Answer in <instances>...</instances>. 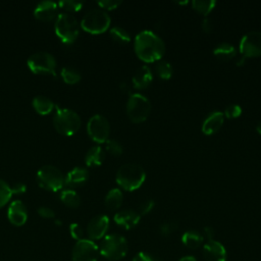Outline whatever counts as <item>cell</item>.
I'll list each match as a JSON object with an SVG mask.
<instances>
[{"label": "cell", "instance_id": "1", "mask_svg": "<svg viewBox=\"0 0 261 261\" xmlns=\"http://www.w3.org/2000/svg\"><path fill=\"white\" fill-rule=\"evenodd\" d=\"M134 48L137 56L146 63L161 60L165 53V44L163 40L152 31H142L136 38Z\"/></svg>", "mask_w": 261, "mask_h": 261}, {"label": "cell", "instance_id": "2", "mask_svg": "<svg viewBox=\"0 0 261 261\" xmlns=\"http://www.w3.org/2000/svg\"><path fill=\"white\" fill-rule=\"evenodd\" d=\"M146 179L145 169L135 163H126L121 165L115 176L117 185L127 192L138 190Z\"/></svg>", "mask_w": 261, "mask_h": 261}, {"label": "cell", "instance_id": "3", "mask_svg": "<svg viewBox=\"0 0 261 261\" xmlns=\"http://www.w3.org/2000/svg\"><path fill=\"white\" fill-rule=\"evenodd\" d=\"M128 250L126 239L118 233L106 234L99 247L100 254L109 261H118L125 257Z\"/></svg>", "mask_w": 261, "mask_h": 261}, {"label": "cell", "instance_id": "4", "mask_svg": "<svg viewBox=\"0 0 261 261\" xmlns=\"http://www.w3.org/2000/svg\"><path fill=\"white\" fill-rule=\"evenodd\" d=\"M54 128L62 136H72L81 127V117L79 114L68 108L56 107L53 117Z\"/></svg>", "mask_w": 261, "mask_h": 261}, {"label": "cell", "instance_id": "5", "mask_svg": "<svg viewBox=\"0 0 261 261\" xmlns=\"http://www.w3.org/2000/svg\"><path fill=\"white\" fill-rule=\"evenodd\" d=\"M55 34L64 44L73 43L79 37L80 25L74 16L67 12H61L55 20Z\"/></svg>", "mask_w": 261, "mask_h": 261}, {"label": "cell", "instance_id": "6", "mask_svg": "<svg viewBox=\"0 0 261 261\" xmlns=\"http://www.w3.org/2000/svg\"><path fill=\"white\" fill-rule=\"evenodd\" d=\"M111 23V18L109 14L101 9L95 8L89 10L83 17L81 21V27L87 33L98 35L106 32Z\"/></svg>", "mask_w": 261, "mask_h": 261}, {"label": "cell", "instance_id": "7", "mask_svg": "<svg viewBox=\"0 0 261 261\" xmlns=\"http://www.w3.org/2000/svg\"><path fill=\"white\" fill-rule=\"evenodd\" d=\"M64 179L63 173L57 167L49 164L42 166L36 175L38 186L50 192L61 190L64 186Z\"/></svg>", "mask_w": 261, "mask_h": 261}, {"label": "cell", "instance_id": "8", "mask_svg": "<svg viewBox=\"0 0 261 261\" xmlns=\"http://www.w3.org/2000/svg\"><path fill=\"white\" fill-rule=\"evenodd\" d=\"M151 102L147 97L140 93L129 95L126 103V114L130 121L135 123L144 122L150 115Z\"/></svg>", "mask_w": 261, "mask_h": 261}, {"label": "cell", "instance_id": "9", "mask_svg": "<svg viewBox=\"0 0 261 261\" xmlns=\"http://www.w3.org/2000/svg\"><path fill=\"white\" fill-rule=\"evenodd\" d=\"M30 70L36 74H49L56 76V60L48 52L32 54L27 61Z\"/></svg>", "mask_w": 261, "mask_h": 261}, {"label": "cell", "instance_id": "10", "mask_svg": "<svg viewBox=\"0 0 261 261\" xmlns=\"http://www.w3.org/2000/svg\"><path fill=\"white\" fill-rule=\"evenodd\" d=\"M87 132L94 142L98 144L106 143L110 134V125L107 118L101 114L93 115L87 123Z\"/></svg>", "mask_w": 261, "mask_h": 261}, {"label": "cell", "instance_id": "11", "mask_svg": "<svg viewBox=\"0 0 261 261\" xmlns=\"http://www.w3.org/2000/svg\"><path fill=\"white\" fill-rule=\"evenodd\" d=\"M100 255L99 247L90 239H82L76 241L72 248V261H98Z\"/></svg>", "mask_w": 261, "mask_h": 261}, {"label": "cell", "instance_id": "12", "mask_svg": "<svg viewBox=\"0 0 261 261\" xmlns=\"http://www.w3.org/2000/svg\"><path fill=\"white\" fill-rule=\"evenodd\" d=\"M239 49L245 58L261 56V33L252 31L245 34L240 41Z\"/></svg>", "mask_w": 261, "mask_h": 261}, {"label": "cell", "instance_id": "13", "mask_svg": "<svg viewBox=\"0 0 261 261\" xmlns=\"http://www.w3.org/2000/svg\"><path fill=\"white\" fill-rule=\"evenodd\" d=\"M109 228V218L104 214L94 216L87 225V234L90 240H101L106 236Z\"/></svg>", "mask_w": 261, "mask_h": 261}, {"label": "cell", "instance_id": "14", "mask_svg": "<svg viewBox=\"0 0 261 261\" xmlns=\"http://www.w3.org/2000/svg\"><path fill=\"white\" fill-rule=\"evenodd\" d=\"M203 257L206 261H226L227 252L225 247L216 240H209L203 245Z\"/></svg>", "mask_w": 261, "mask_h": 261}, {"label": "cell", "instance_id": "15", "mask_svg": "<svg viewBox=\"0 0 261 261\" xmlns=\"http://www.w3.org/2000/svg\"><path fill=\"white\" fill-rule=\"evenodd\" d=\"M8 220L15 226L23 225L28 220V210L20 200L11 202L7 210Z\"/></svg>", "mask_w": 261, "mask_h": 261}, {"label": "cell", "instance_id": "16", "mask_svg": "<svg viewBox=\"0 0 261 261\" xmlns=\"http://www.w3.org/2000/svg\"><path fill=\"white\" fill-rule=\"evenodd\" d=\"M140 219H141V215L138 213V211H135L133 209L121 210L115 213V215L113 216L114 222L118 226L124 229L134 228L135 226L138 225V223L140 222Z\"/></svg>", "mask_w": 261, "mask_h": 261}, {"label": "cell", "instance_id": "17", "mask_svg": "<svg viewBox=\"0 0 261 261\" xmlns=\"http://www.w3.org/2000/svg\"><path fill=\"white\" fill-rule=\"evenodd\" d=\"M57 6L58 4L53 1L40 2L34 10V15L40 21H51L56 16Z\"/></svg>", "mask_w": 261, "mask_h": 261}, {"label": "cell", "instance_id": "18", "mask_svg": "<svg viewBox=\"0 0 261 261\" xmlns=\"http://www.w3.org/2000/svg\"><path fill=\"white\" fill-rule=\"evenodd\" d=\"M224 122V114L221 111H213L210 113L202 124V132L204 135L210 136L220 129Z\"/></svg>", "mask_w": 261, "mask_h": 261}, {"label": "cell", "instance_id": "19", "mask_svg": "<svg viewBox=\"0 0 261 261\" xmlns=\"http://www.w3.org/2000/svg\"><path fill=\"white\" fill-rule=\"evenodd\" d=\"M89 178V172L85 167L76 166L72 168L65 176L64 185L68 188H79Z\"/></svg>", "mask_w": 261, "mask_h": 261}, {"label": "cell", "instance_id": "20", "mask_svg": "<svg viewBox=\"0 0 261 261\" xmlns=\"http://www.w3.org/2000/svg\"><path fill=\"white\" fill-rule=\"evenodd\" d=\"M153 80V74L152 70L148 65H142L140 66L134 73L132 77L133 86L138 89L142 90L150 86Z\"/></svg>", "mask_w": 261, "mask_h": 261}, {"label": "cell", "instance_id": "21", "mask_svg": "<svg viewBox=\"0 0 261 261\" xmlns=\"http://www.w3.org/2000/svg\"><path fill=\"white\" fill-rule=\"evenodd\" d=\"M105 159V152L100 146H93L88 150L85 156V163L87 166H100Z\"/></svg>", "mask_w": 261, "mask_h": 261}, {"label": "cell", "instance_id": "22", "mask_svg": "<svg viewBox=\"0 0 261 261\" xmlns=\"http://www.w3.org/2000/svg\"><path fill=\"white\" fill-rule=\"evenodd\" d=\"M181 243L188 249L195 250L203 245L204 237L201 232H199L197 230H194V229L187 230L181 236Z\"/></svg>", "mask_w": 261, "mask_h": 261}, {"label": "cell", "instance_id": "23", "mask_svg": "<svg viewBox=\"0 0 261 261\" xmlns=\"http://www.w3.org/2000/svg\"><path fill=\"white\" fill-rule=\"evenodd\" d=\"M213 54L219 60L228 61L237 56V49L233 45L227 42H223L214 48Z\"/></svg>", "mask_w": 261, "mask_h": 261}, {"label": "cell", "instance_id": "24", "mask_svg": "<svg viewBox=\"0 0 261 261\" xmlns=\"http://www.w3.org/2000/svg\"><path fill=\"white\" fill-rule=\"evenodd\" d=\"M33 107L36 110L37 113L41 115H47L52 112V110L55 108V104L53 101L47 97L44 96H37L33 99Z\"/></svg>", "mask_w": 261, "mask_h": 261}, {"label": "cell", "instance_id": "25", "mask_svg": "<svg viewBox=\"0 0 261 261\" xmlns=\"http://www.w3.org/2000/svg\"><path fill=\"white\" fill-rule=\"evenodd\" d=\"M122 201H123L122 192L119 189L115 188V189L110 190L106 194L104 203H105V206H106L107 209H109V210H116V209H118L121 206Z\"/></svg>", "mask_w": 261, "mask_h": 261}, {"label": "cell", "instance_id": "26", "mask_svg": "<svg viewBox=\"0 0 261 261\" xmlns=\"http://www.w3.org/2000/svg\"><path fill=\"white\" fill-rule=\"evenodd\" d=\"M60 200L64 205L70 208H77L81 204V198L79 194L72 189L62 191L60 194Z\"/></svg>", "mask_w": 261, "mask_h": 261}, {"label": "cell", "instance_id": "27", "mask_svg": "<svg viewBox=\"0 0 261 261\" xmlns=\"http://www.w3.org/2000/svg\"><path fill=\"white\" fill-rule=\"evenodd\" d=\"M216 1L214 0H194L192 1V7L195 11L202 15H208L215 7Z\"/></svg>", "mask_w": 261, "mask_h": 261}, {"label": "cell", "instance_id": "28", "mask_svg": "<svg viewBox=\"0 0 261 261\" xmlns=\"http://www.w3.org/2000/svg\"><path fill=\"white\" fill-rule=\"evenodd\" d=\"M155 71L157 75L162 80H169L172 76V65L166 60H159L155 65Z\"/></svg>", "mask_w": 261, "mask_h": 261}, {"label": "cell", "instance_id": "29", "mask_svg": "<svg viewBox=\"0 0 261 261\" xmlns=\"http://www.w3.org/2000/svg\"><path fill=\"white\" fill-rule=\"evenodd\" d=\"M60 75H61L63 82L68 85L77 84L82 79L81 73L72 67H63L60 71Z\"/></svg>", "mask_w": 261, "mask_h": 261}, {"label": "cell", "instance_id": "30", "mask_svg": "<svg viewBox=\"0 0 261 261\" xmlns=\"http://www.w3.org/2000/svg\"><path fill=\"white\" fill-rule=\"evenodd\" d=\"M110 37L119 44H127L130 41L129 33L121 27H113L110 29Z\"/></svg>", "mask_w": 261, "mask_h": 261}, {"label": "cell", "instance_id": "31", "mask_svg": "<svg viewBox=\"0 0 261 261\" xmlns=\"http://www.w3.org/2000/svg\"><path fill=\"white\" fill-rule=\"evenodd\" d=\"M11 196V188L5 180L0 178V208L4 207L8 203Z\"/></svg>", "mask_w": 261, "mask_h": 261}, {"label": "cell", "instance_id": "32", "mask_svg": "<svg viewBox=\"0 0 261 261\" xmlns=\"http://www.w3.org/2000/svg\"><path fill=\"white\" fill-rule=\"evenodd\" d=\"M58 6L68 12L80 11L83 7V2L73 1V0H61L58 2Z\"/></svg>", "mask_w": 261, "mask_h": 261}, {"label": "cell", "instance_id": "33", "mask_svg": "<svg viewBox=\"0 0 261 261\" xmlns=\"http://www.w3.org/2000/svg\"><path fill=\"white\" fill-rule=\"evenodd\" d=\"M106 150L113 156H120L123 152V147L117 140L108 139L106 141Z\"/></svg>", "mask_w": 261, "mask_h": 261}, {"label": "cell", "instance_id": "34", "mask_svg": "<svg viewBox=\"0 0 261 261\" xmlns=\"http://www.w3.org/2000/svg\"><path fill=\"white\" fill-rule=\"evenodd\" d=\"M177 228H178L177 222H175V221H167V222H164V223H162L160 225L159 232L163 237H169L173 232H175L177 230Z\"/></svg>", "mask_w": 261, "mask_h": 261}, {"label": "cell", "instance_id": "35", "mask_svg": "<svg viewBox=\"0 0 261 261\" xmlns=\"http://www.w3.org/2000/svg\"><path fill=\"white\" fill-rule=\"evenodd\" d=\"M242 112H243V110H242L240 105L231 104V105H228L225 108L223 114H224L225 117H227L229 119H233V118H238L239 116H241Z\"/></svg>", "mask_w": 261, "mask_h": 261}, {"label": "cell", "instance_id": "36", "mask_svg": "<svg viewBox=\"0 0 261 261\" xmlns=\"http://www.w3.org/2000/svg\"><path fill=\"white\" fill-rule=\"evenodd\" d=\"M155 206V203L152 199H147L145 201H143L140 205H139V209H138V213L142 216V215H147L149 214L153 208Z\"/></svg>", "mask_w": 261, "mask_h": 261}, {"label": "cell", "instance_id": "37", "mask_svg": "<svg viewBox=\"0 0 261 261\" xmlns=\"http://www.w3.org/2000/svg\"><path fill=\"white\" fill-rule=\"evenodd\" d=\"M122 2L120 0H101L98 1L97 4L103 10H114L116 9Z\"/></svg>", "mask_w": 261, "mask_h": 261}, {"label": "cell", "instance_id": "38", "mask_svg": "<svg viewBox=\"0 0 261 261\" xmlns=\"http://www.w3.org/2000/svg\"><path fill=\"white\" fill-rule=\"evenodd\" d=\"M69 232L72 239L80 241L83 239L84 237V230L83 227L79 224V223H71L69 225Z\"/></svg>", "mask_w": 261, "mask_h": 261}, {"label": "cell", "instance_id": "39", "mask_svg": "<svg viewBox=\"0 0 261 261\" xmlns=\"http://www.w3.org/2000/svg\"><path fill=\"white\" fill-rule=\"evenodd\" d=\"M38 214L43 218H49V219L54 218L55 216V212L51 208L45 207V206L38 208Z\"/></svg>", "mask_w": 261, "mask_h": 261}, {"label": "cell", "instance_id": "40", "mask_svg": "<svg viewBox=\"0 0 261 261\" xmlns=\"http://www.w3.org/2000/svg\"><path fill=\"white\" fill-rule=\"evenodd\" d=\"M132 261H154L153 257L146 252H138Z\"/></svg>", "mask_w": 261, "mask_h": 261}, {"label": "cell", "instance_id": "41", "mask_svg": "<svg viewBox=\"0 0 261 261\" xmlns=\"http://www.w3.org/2000/svg\"><path fill=\"white\" fill-rule=\"evenodd\" d=\"M11 188V193L12 195L13 194H16V195H20V194H23L25 191H27V186L22 182H16L14 184Z\"/></svg>", "mask_w": 261, "mask_h": 261}, {"label": "cell", "instance_id": "42", "mask_svg": "<svg viewBox=\"0 0 261 261\" xmlns=\"http://www.w3.org/2000/svg\"><path fill=\"white\" fill-rule=\"evenodd\" d=\"M214 233H215V231H214V229L211 226H205L203 228V233L202 234H203L204 239L205 238L207 239V241L214 240Z\"/></svg>", "mask_w": 261, "mask_h": 261}, {"label": "cell", "instance_id": "43", "mask_svg": "<svg viewBox=\"0 0 261 261\" xmlns=\"http://www.w3.org/2000/svg\"><path fill=\"white\" fill-rule=\"evenodd\" d=\"M212 28H213L212 21L209 18H204L203 21H202V29H203V31L205 33H210L212 31Z\"/></svg>", "mask_w": 261, "mask_h": 261}, {"label": "cell", "instance_id": "44", "mask_svg": "<svg viewBox=\"0 0 261 261\" xmlns=\"http://www.w3.org/2000/svg\"><path fill=\"white\" fill-rule=\"evenodd\" d=\"M177 261H197V259L193 255H185V256L180 257Z\"/></svg>", "mask_w": 261, "mask_h": 261}, {"label": "cell", "instance_id": "45", "mask_svg": "<svg viewBox=\"0 0 261 261\" xmlns=\"http://www.w3.org/2000/svg\"><path fill=\"white\" fill-rule=\"evenodd\" d=\"M245 57L244 56H240L239 57V59H238V61H237V65H239V66H241V65H243L244 63H245Z\"/></svg>", "mask_w": 261, "mask_h": 261}, {"label": "cell", "instance_id": "46", "mask_svg": "<svg viewBox=\"0 0 261 261\" xmlns=\"http://www.w3.org/2000/svg\"><path fill=\"white\" fill-rule=\"evenodd\" d=\"M120 87H121V89H122L123 91H125V92H129V88H128V85H127V84L122 83V84L120 85Z\"/></svg>", "mask_w": 261, "mask_h": 261}, {"label": "cell", "instance_id": "47", "mask_svg": "<svg viewBox=\"0 0 261 261\" xmlns=\"http://www.w3.org/2000/svg\"><path fill=\"white\" fill-rule=\"evenodd\" d=\"M256 130L261 135V120L258 122V124H257V126H256Z\"/></svg>", "mask_w": 261, "mask_h": 261}, {"label": "cell", "instance_id": "48", "mask_svg": "<svg viewBox=\"0 0 261 261\" xmlns=\"http://www.w3.org/2000/svg\"><path fill=\"white\" fill-rule=\"evenodd\" d=\"M177 3H179V4H187V3H188V1H184V2H177Z\"/></svg>", "mask_w": 261, "mask_h": 261}]
</instances>
